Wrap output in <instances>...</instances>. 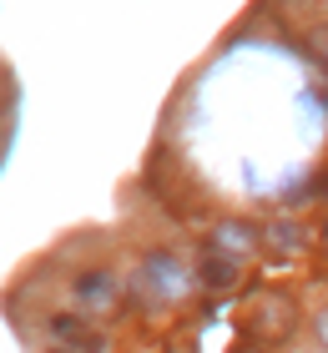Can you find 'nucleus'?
Masks as SVG:
<instances>
[{"instance_id": "7", "label": "nucleus", "mask_w": 328, "mask_h": 353, "mask_svg": "<svg viewBox=\"0 0 328 353\" xmlns=\"http://www.w3.org/2000/svg\"><path fill=\"white\" fill-rule=\"evenodd\" d=\"M313 333H318V343L328 348V313H318V323H313Z\"/></svg>"}, {"instance_id": "5", "label": "nucleus", "mask_w": 328, "mask_h": 353, "mask_svg": "<svg viewBox=\"0 0 328 353\" xmlns=\"http://www.w3.org/2000/svg\"><path fill=\"white\" fill-rule=\"evenodd\" d=\"M202 283H212V288H233V283H238V263L207 248V258H202Z\"/></svg>"}, {"instance_id": "8", "label": "nucleus", "mask_w": 328, "mask_h": 353, "mask_svg": "<svg viewBox=\"0 0 328 353\" xmlns=\"http://www.w3.org/2000/svg\"><path fill=\"white\" fill-rule=\"evenodd\" d=\"M51 353H66V348H51Z\"/></svg>"}, {"instance_id": "1", "label": "nucleus", "mask_w": 328, "mask_h": 353, "mask_svg": "<svg viewBox=\"0 0 328 353\" xmlns=\"http://www.w3.org/2000/svg\"><path fill=\"white\" fill-rule=\"evenodd\" d=\"M192 268L177 258V252H167V248H152L142 258V268H137V293L146 298V303H182L187 293H192Z\"/></svg>"}, {"instance_id": "3", "label": "nucleus", "mask_w": 328, "mask_h": 353, "mask_svg": "<svg viewBox=\"0 0 328 353\" xmlns=\"http://www.w3.org/2000/svg\"><path fill=\"white\" fill-rule=\"evenodd\" d=\"M46 328H51L56 348H66V353H106V333H96L81 313H51Z\"/></svg>"}, {"instance_id": "4", "label": "nucleus", "mask_w": 328, "mask_h": 353, "mask_svg": "<svg viewBox=\"0 0 328 353\" xmlns=\"http://www.w3.org/2000/svg\"><path fill=\"white\" fill-rule=\"evenodd\" d=\"M262 243V232L253 228V222H242V217H222L218 228H212V252H222V258H248V252Z\"/></svg>"}, {"instance_id": "6", "label": "nucleus", "mask_w": 328, "mask_h": 353, "mask_svg": "<svg viewBox=\"0 0 328 353\" xmlns=\"http://www.w3.org/2000/svg\"><path fill=\"white\" fill-rule=\"evenodd\" d=\"M262 237H268V243H278V252H293V243H298V228H293V222H273V228L268 232H262Z\"/></svg>"}, {"instance_id": "2", "label": "nucleus", "mask_w": 328, "mask_h": 353, "mask_svg": "<svg viewBox=\"0 0 328 353\" xmlns=\"http://www.w3.org/2000/svg\"><path fill=\"white\" fill-rule=\"evenodd\" d=\"M71 303H76L81 313H91V318L117 313V308H122V283H117V272H106V268L76 272V278H71Z\"/></svg>"}]
</instances>
